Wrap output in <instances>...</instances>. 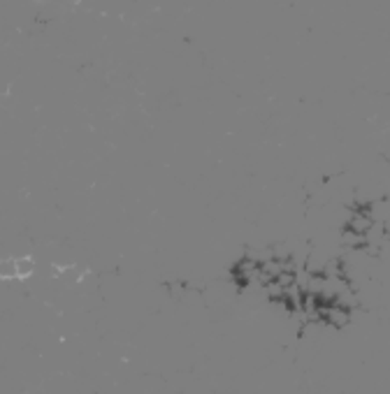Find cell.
Listing matches in <instances>:
<instances>
[{"mask_svg":"<svg viewBox=\"0 0 390 394\" xmlns=\"http://www.w3.org/2000/svg\"><path fill=\"white\" fill-rule=\"evenodd\" d=\"M35 260L33 255H19L17 258V281H24L28 276H33L35 274Z\"/></svg>","mask_w":390,"mask_h":394,"instance_id":"cell-1","label":"cell"}]
</instances>
